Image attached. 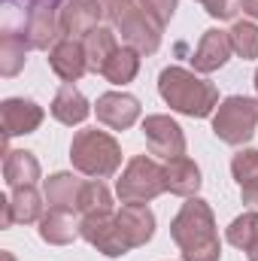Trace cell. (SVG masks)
<instances>
[{"label":"cell","instance_id":"6da1fadb","mask_svg":"<svg viewBox=\"0 0 258 261\" xmlns=\"http://www.w3.org/2000/svg\"><path fill=\"white\" fill-rule=\"evenodd\" d=\"M170 237L179 246L183 261H219L222 240L216 228V216L203 197H186L179 213L170 222Z\"/></svg>","mask_w":258,"mask_h":261},{"label":"cell","instance_id":"7a4b0ae2","mask_svg":"<svg viewBox=\"0 0 258 261\" xmlns=\"http://www.w3.org/2000/svg\"><path fill=\"white\" fill-rule=\"evenodd\" d=\"M158 94L161 100L189 119H207L219 107V88L210 79H200L194 70L186 67H164L158 76Z\"/></svg>","mask_w":258,"mask_h":261},{"label":"cell","instance_id":"3957f363","mask_svg":"<svg viewBox=\"0 0 258 261\" xmlns=\"http://www.w3.org/2000/svg\"><path fill=\"white\" fill-rule=\"evenodd\" d=\"M70 161H73V170L91 179H110L122 167V146L107 130L82 128L70 140Z\"/></svg>","mask_w":258,"mask_h":261},{"label":"cell","instance_id":"277c9868","mask_svg":"<svg viewBox=\"0 0 258 261\" xmlns=\"http://www.w3.org/2000/svg\"><path fill=\"white\" fill-rule=\"evenodd\" d=\"M107 18L113 21V28L122 34V43L137 49L140 55H155L161 46V34L164 28H158L146 9L140 6V0H104Z\"/></svg>","mask_w":258,"mask_h":261},{"label":"cell","instance_id":"5b68a950","mask_svg":"<svg viewBox=\"0 0 258 261\" xmlns=\"http://www.w3.org/2000/svg\"><path fill=\"white\" fill-rule=\"evenodd\" d=\"M258 128V100L246 94L225 97L213 113V134L225 146H246Z\"/></svg>","mask_w":258,"mask_h":261},{"label":"cell","instance_id":"8992f818","mask_svg":"<svg viewBox=\"0 0 258 261\" xmlns=\"http://www.w3.org/2000/svg\"><path fill=\"white\" fill-rule=\"evenodd\" d=\"M164 192V164H158L155 155H134L122 170V179L116 182V195L122 203H149Z\"/></svg>","mask_w":258,"mask_h":261},{"label":"cell","instance_id":"52a82bcc","mask_svg":"<svg viewBox=\"0 0 258 261\" xmlns=\"http://www.w3.org/2000/svg\"><path fill=\"white\" fill-rule=\"evenodd\" d=\"M79 237L85 243H91L100 255L107 258H122L128 255L131 246L122 234V225L113 213H97V216H79Z\"/></svg>","mask_w":258,"mask_h":261},{"label":"cell","instance_id":"ba28073f","mask_svg":"<svg viewBox=\"0 0 258 261\" xmlns=\"http://www.w3.org/2000/svg\"><path fill=\"white\" fill-rule=\"evenodd\" d=\"M143 137H146L149 155H155V158L170 161V158L186 155V134L170 116H161V113L146 116L143 119Z\"/></svg>","mask_w":258,"mask_h":261},{"label":"cell","instance_id":"9c48e42d","mask_svg":"<svg viewBox=\"0 0 258 261\" xmlns=\"http://www.w3.org/2000/svg\"><path fill=\"white\" fill-rule=\"evenodd\" d=\"M46 197L40 195L34 186H21V189H12L9 197H3V219H0V228H12V225H31V222H40L43 219V203Z\"/></svg>","mask_w":258,"mask_h":261},{"label":"cell","instance_id":"30bf717a","mask_svg":"<svg viewBox=\"0 0 258 261\" xmlns=\"http://www.w3.org/2000/svg\"><path fill=\"white\" fill-rule=\"evenodd\" d=\"M94 113H97L100 125H107L113 130H128L140 119V100L128 91H107V94L97 97Z\"/></svg>","mask_w":258,"mask_h":261},{"label":"cell","instance_id":"8fae6325","mask_svg":"<svg viewBox=\"0 0 258 261\" xmlns=\"http://www.w3.org/2000/svg\"><path fill=\"white\" fill-rule=\"evenodd\" d=\"M0 116H3V137L12 140V137H24V134H34V130L43 125V107L28 100V97H6L0 103Z\"/></svg>","mask_w":258,"mask_h":261},{"label":"cell","instance_id":"7c38bea8","mask_svg":"<svg viewBox=\"0 0 258 261\" xmlns=\"http://www.w3.org/2000/svg\"><path fill=\"white\" fill-rule=\"evenodd\" d=\"M104 15H107L104 0H67L64 9H58L61 34L64 37H73V40H82L88 31L100 28V18Z\"/></svg>","mask_w":258,"mask_h":261},{"label":"cell","instance_id":"4fadbf2b","mask_svg":"<svg viewBox=\"0 0 258 261\" xmlns=\"http://www.w3.org/2000/svg\"><path fill=\"white\" fill-rule=\"evenodd\" d=\"M24 37H28L31 49H52L64 37L58 9H52V6H28V12H24Z\"/></svg>","mask_w":258,"mask_h":261},{"label":"cell","instance_id":"5bb4252c","mask_svg":"<svg viewBox=\"0 0 258 261\" xmlns=\"http://www.w3.org/2000/svg\"><path fill=\"white\" fill-rule=\"evenodd\" d=\"M231 52L234 49H231L228 31H219V28L203 31V37H200V43H197V49H194V55H192L194 73H216V70H222V67L228 64Z\"/></svg>","mask_w":258,"mask_h":261},{"label":"cell","instance_id":"9a60e30c","mask_svg":"<svg viewBox=\"0 0 258 261\" xmlns=\"http://www.w3.org/2000/svg\"><path fill=\"white\" fill-rule=\"evenodd\" d=\"M49 67H52L55 76H61L64 82H79V79L88 73V61H85V46H82V40L61 37V40L49 49Z\"/></svg>","mask_w":258,"mask_h":261},{"label":"cell","instance_id":"2e32d148","mask_svg":"<svg viewBox=\"0 0 258 261\" xmlns=\"http://www.w3.org/2000/svg\"><path fill=\"white\" fill-rule=\"evenodd\" d=\"M85 189V179H79L76 173H52L43 182V197L49 203V210H61V213H79V197Z\"/></svg>","mask_w":258,"mask_h":261},{"label":"cell","instance_id":"e0dca14e","mask_svg":"<svg viewBox=\"0 0 258 261\" xmlns=\"http://www.w3.org/2000/svg\"><path fill=\"white\" fill-rule=\"evenodd\" d=\"M116 219L122 225V234H125L131 249L146 246L155 237V213L149 210V203H125L116 213Z\"/></svg>","mask_w":258,"mask_h":261},{"label":"cell","instance_id":"ac0fdd59","mask_svg":"<svg viewBox=\"0 0 258 261\" xmlns=\"http://www.w3.org/2000/svg\"><path fill=\"white\" fill-rule=\"evenodd\" d=\"M49 113H52L61 125H70V128H73V125H82V122L91 116V103L85 100V94H82L73 82H64V85L55 91Z\"/></svg>","mask_w":258,"mask_h":261},{"label":"cell","instance_id":"d6986e66","mask_svg":"<svg viewBox=\"0 0 258 261\" xmlns=\"http://www.w3.org/2000/svg\"><path fill=\"white\" fill-rule=\"evenodd\" d=\"M164 182H167V192L179 197H194L200 189V167L194 164L189 155H179V158H170L164 161Z\"/></svg>","mask_w":258,"mask_h":261},{"label":"cell","instance_id":"ffe728a7","mask_svg":"<svg viewBox=\"0 0 258 261\" xmlns=\"http://www.w3.org/2000/svg\"><path fill=\"white\" fill-rule=\"evenodd\" d=\"M3 179H6L9 189L37 186V179H40L37 155L28 152V149H6V155H3Z\"/></svg>","mask_w":258,"mask_h":261},{"label":"cell","instance_id":"44dd1931","mask_svg":"<svg viewBox=\"0 0 258 261\" xmlns=\"http://www.w3.org/2000/svg\"><path fill=\"white\" fill-rule=\"evenodd\" d=\"M82 46H85V61H88V73H104L107 61L113 58V52L119 49V40H116V31L113 28H94L82 37Z\"/></svg>","mask_w":258,"mask_h":261},{"label":"cell","instance_id":"7402d4cb","mask_svg":"<svg viewBox=\"0 0 258 261\" xmlns=\"http://www.w3.org/2000/svg\"><path fill=\"white\" fill-rule=\"evenodd\" d=\"M79 237V222L73 219V213L61 210H46L40 219V240L49 246H67Z\"/></svg>","mask_w":258,"mask_h":261},{"label":"cell","instance_id":"603a6c76","mask_svg":"<svg viewBox=\"0 0 258 261\" xmlns=\"http://www.w3.org/2000/svg\"><path fill=\"white\" fill-rule=\"evenodd\" d=\"M28 52H31L28 37L12 31V28H6L0 34V73L3 76H15L24 67V61H28Z\"/></svg>","mask_w":258,"mask_h":261},{"label":"cell","instance_id":"cb8c5ba5","mask_svg":"<svg viewBox=\"0 0 258 261\" xmlns=\"http://www.w3.org/2000/svg\"><path fill=\"white\" fill-rule=\"evenodd\" d=\"M137 73H140V52L131 49V46H119L113 52V58L107 61L100 76L107 82H113V85H128V82H134Z\"/></svg>","mask_w":258,"mask_h":261},{"label":"cell","instance_id":"d4e9b609","mask_svg":"<svg viewBox=\"0 0 258 261\" xmlns=\"http://www.w3.org/2000/svg\"><path fill=\"white\" fill-rule=\"evenodd\" d=\"M97 213H113V195L104 186V179H85L79 197V216H97Z\"/></svg>","mask_w":258,"mask_h":261},{"label":"cell","instance_id":"484cf974","mask_svg":"<svg viewBox=\"0 0 258 261\" xmlns=\"http://www.w3.org/2000/svg\"><path fill=\"white\" fill-rule=\"evenodd\" d=\"M228 37H231L234 55H240L243 61L258 58V24L255 21H234L231 31H228Z\"/></svg>","mask_w":258,"mask_h":261},{"label":"cell","instance_id":"4316f807","mask_svg":"<svg viewBox=\"0 0 258 261\" xmlns=\"http://www.w3.org/2000/svg\"><path fill=\"white\" fill-rule=\"evenodd\" d=\"M225 240H228L231 246H237V249H243V252H246V249L258 240V213H255V210H249V213L237 216V219L228 225Z\"/></svg>","mask_w":258,"mask_h":261},{"label":"cell","instance_id":"83f0119b","mask_svg":"<svg viewBox=\"0 0 258 261\" xmlns=\"http://www.w3.org/2000/svg\"><path fill=\"white\" fill-rule=\"evenodd\" d=\"M231 173H234V182L240 186V192L252 189L258 182V149H240L231 158Z\"/></svg>","mask_w":258,"mask_h":261},{"label":"cell","instance_id":"f1b7e54d","mask_svg":"<svg viewBox=\"0 0 258 261\" xmlns=\"http://www.w3.org/2000/svg\"><path fill=\"white\" fill-rule=\"evenodd\" d=\"M176 3H179V0H140V6L146 9V15H149L158 28H167V21H170L173 12H176Z\"/></svg>","mask_w":258,"mask_h":261},{"label":"cell","instance_id":"f546056e","mask_svg":"<svg viewBox=\"0 0 258 261\" xmlns=\"http://www.w3.org/2000/svg\"><path fill=\"white\" fill-rule=\"evenodd\" d=\"M197 3L219 21H234L240 12V0H197Z\"/></svg>","mask_w":258,"mask_h":261},{"label":"cell","instance_id":"4dcf8cb0","mask_svg":"<svg viewBox=\"0 0 258 261\" xmlns=\"http://www.w3.org/2000/svg\"><path fill=\"white\" fill-rule=\"evenodd\" d=\"M6 3H21V6H58V3H67V0H6Z\"/></svg>","mask_w":258,"mask_h":261},{"label":"cell","instance_id":"1f68e13d","mask_svg":"<svg viewBox=\"0 0 258 261\" xmlns=\"http://www.w3.org/2000/svg\"><path fill=\"white\" fill-rule=\"evenodd\" d=\"M240 9H243L249 18H255L258 21V0H240Z\"/></svg>","mask_w":258,"mask_h":261},{"label":"cell","instance_id":"d6a6232c","mask_svg":"<svg viewBox=\"0 0 258 261\" xmlns=\"http://www.w3.org/2000/svg\"><path fill=\"white\" fill-rule=\"evenodd\" d=\"M240 195H243V203H249V206H255V210H258V182L252 186V189L240 192Z\"/></svg>","mask_w":258,"mask_h":261},{"label":"cell","instance_id":"836d02e7","mask_svg":"<svg viewBox=\"0 0 258 261\" xmlns=\"http://www.w3.org/2000/svg\"><path fill=\"white\" fill-rule=\"evenodd\" d=\"M246 255H249V261H258V240L249 246V249H246Z\"/></svg>","mask_w":258,"mask_h":261},{"label":"cell","instance_id":"e575fe53","mask_svg":"<svg viewBox=\"0 0 258 261\" xmlns=\"http://www.w3.org/2000/svg\"><path fill=\"white\" fill-rule=\"evenodd\" d=\"M0 261H15V255L12 252H0Z\"/></svg>","mask_w":258,"mask_h":261},{"label":"cell","instance_id":"d590c367","mask_svg":"<svg viewBox=\"0 0 258 261\" xmlns=\"http://www.w3.org/2000/svg\"><path fill=\"white\" fill-rule=\"evenodd\" d=\"M255 91H258V70H255Z\"/></svg>","mask_w":258,"mask_h":261}]
</instances>
